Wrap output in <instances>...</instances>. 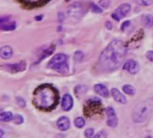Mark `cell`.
Segmentation results:
<instances>
[{"instance_id": "cell-1", "label": "cell", "mask_w": 153, "mask_h": 138, "mask_svg": "<svg viewBox=\"0 0 153 138\" xmlns=\"http://www.w3.org/2000/svg\"><path fill=\"white\" fill-rule=\"evenodd\" d=\"M126 52L127 48L124 42L114 40L100 54L99 59L100 67L105 72L117 69L124 62Z\"/></svg>"}, {"instance_id": "cell-2", "label": "cell", "mask_w": 153, "mask_h": 138, "mask_svg": "<svg viewBox=\"0 0 153 138\" xmlns=\"http://www.w3.org/2000/svg\"><path fill=\"white\" fill-rule=\"evenodd\" d=\"M59 101L58 92L50 84L39 85L33 93V104L42 110H51L55 109Z\"/></svg>"}, {"instance_id": "cell-3", "label": "cell", "mask_w": 153, "mask_h": 138, "mask_svg": "<svg viewBox=\"0 0 153 138\" xmlns=\"http://www.w3.org/2000/svg\"><path fill=\"white\" fill-rule=\"evenodd\" d=\"M153 112V99H148L138 103L132 114L133 120L135 123L144 122Z\"/></svg>"}, {"instance_id": "cell-4", "label": "cell", "mask_w": 153, "mask_h": 138, "mask_svg": "<svg viewBox=\"0 0 153 138\" xmlns=\"http://www.w3.org/2000/svg\"><path fill=\"white\" fill-rule=\"evenodd\" d=\"M101 111H102L101 101L98 98L90 99L84 106V115L88 118L100 114L101 113Z\"/></svg>"}, {"instance_id": "cell-5", "label": "cell", "mask_w": 153, "mask_h": 138, "mask_svg": "<svg viewBox=\"0 0 153 138\" xmlns=\"http://www.w3.org/2000/svg\"><path fill=\"white\" fill-rule=\"evenodd\" d=\"M84 13H85V9L83 4L79 2H75L72 4L67 8V15L72 18L80 19L83 16Z\"/></svg>"}, {"instance_id": "cell-6", "label": "cell", "mask_w": 153, "mask_h": 138, "mask_svg": "<svg viewBox=\"0 0 153 138\" xmlns=\"http://www.w3.org/2000/svg\"><path fill=\"white\" fill-rule=\"evenodd\" d=\"M131 11V5L129 4H122L119 5L116 11L112 13V18H114L116 21H120V19L126 17Z\"/></svg>"}, {"instance_id": "cell-7", "label": "cell", "mask_w": 153, "mask_h": 138, "mask_svg": "<svg viewBox=\"0 0 153 138\" xmlns=\"http://www.w3.org/2000/svg\"><path fill=\"white\" fill-rule=\"evenodd\" d=\"M107 115H108V119H107L108 126L110 128H116L117 126L118 120H117V113L112 107H108L107 109Z\"/></svg>"}, {"instance_id": "cell-8", "label": "cell", "mask_w": 153, "mask_h": 138, "mask_svg": "<svg viewBox=\"0 0 153 138\" xmlns=\"http://www.w3.org/2000/svg\"><path fill=\"white\" fill-rule=\"evenodd\" d=\"M3 67L5 68L6 71H9L11 73H17V72L25 70L26 63L24 61H22V62H19L17 64H8V65H4Z\"/></svg>"}, {"instance_id": "cell-9", "label": "cell", "mask_w": 153, "mask_h": 138, "mask_svg": "<svg viewBox=\"0 0 153 138\" xmlns=\"http://www.w3.org/2000/svg\"><path fill=\"white\" fill-rule=\"evenodd\" d=\"M123 69L129 72L132 75H134L139 71V65L136 61H134L133 59H129L124 64Z\"/></svg>"}, {"instance_id": "cell-10", "label": "cell", "mask_w": 153, "mask_h": 138, "mask_svg": "<svg viewBox=\"0 0 153 138\" xmlns=\"http://www.w3.org/2000/svg\"><path fill=\"white\" fill-rule=\"evenodd\" d=\"M0 22H1V29H2V31H13L16 27L15 22L11 21L9 16L3 17L1 19Z\"/></svg>"}, {"instance_id": "cell-11", "label": "cell", "mask_w": 153, "mask_h": 138, "mask_svg": "<svg viewBox=\"0 0 153 138\" xmlns=\"http://www.w3.org/2000/svg\"><path fill=\"white\" fill-rule=\"evenodd\" d=\"M61 106L63 110L65 111H69L72 110L73 106H74V99L70 94H65L63 96L62 101H61Z\"/></svg>"}, {"instance_id": "cell-12", "label": "cell", "mask_w": 153, "mask_h": 138, "mask_svg": "<svg viewBox=\"0 0 153 138\" xmlns=\"http://www.w3.org/2000/svg\"><path fill=\"white\" fill-rule=\"evenodd\" d=\"M67 59H68V57L65 54H62V53H59V54H56L49 61V63L48 64V66L52 68L56 64H59V63H62V62H67Z\"/></svg>"}, {"instance_id": "cell-13", "label": "cell", "mask_w": 153, "mask_h": 138, "mask_svg": "<svg viewBox=\"0 0 153 138\" xmlns=\"http://www.w3.org/2000/svg\"><path fill=\"white\" fill-rule=\"evenodd\" d=\"M111 95L117 102H119L121 104H126L127 101L126 96L122 94V92H120V91L117 88H113L111 90Z\"/></svg>"}, {"instance_id": "cell-14", "label": "cell", "mask_w": 153, "mask_h": 138, "mask_svg": "<svg viewBox=\"0 0 153 138\" xmlns=\"http://www.w3.org/2000/svg\"><path fill=\"white\" fill-rule=\"evenodd\" d=\"M56 126L60 131H66L70 128V120L67 117H60L56 122Z\"/></svg>"}, {"instance_id": "cell-15", "label": "cell", "mask_w": 153, "mask_h": 138, "mask_svg": "<svg viewBox=\"0 0 153 138\" xmlns=\"http://www.w3.org/2000/svg\"><path fill=\"white\" fill-rule=\"evenodd\" d=\"M94 90L95 92L100 95L101 97H104V98H108L109 96V92H108V89L106 85L102 84H98L94 86Z\"/></svg>"}, {"instance_id": "cell-16", "label": "cell", "mask_w": 153, "mask_h": 138, "mask_svg": "<svg viewBox=\"0 0 153 138\" xmlns=\"http://www.w3.org/2000/svg\"><path fill=\"white\" fill-rule=\"evenodd\" d=\"M13 55V48L10 46H4L0 49V56L3 59H8Z\"/></svg>"}, {"instance_id": "cell-17", "label": "cell", "mask_w": 153, "mask_h": 138, "mask_svg": "<svg viewBox=\"0 0 153 138\" xmlns=\"http://www.w3.org/2000/svg\"><path fill=\"white\" fill-rule=\"evenodd\" d=\"M52 69H54L55 71H56L58 73H61V74H66V73H68L69 66H68L66 62H62V63L55 65L52 67Z\"/></svg>"}, {"instance_id": "cell-18", "label": "cell", "mask_w": 153, "mask_h": 138, "mask_svg": "<svg viewBox=\"0 0 153 138\" xmlns=\"http://www.w3.org/2000/svg\"><path fill=\"white\" fill-rule=\"evenodd\" d=\"M13 116L9 111H4V112H1L0 114V119L3 122H10L11 120H13Z\"/></svg>"}, {"instance_id": "cell-19", "label": "cell", "mask_w": 153, "mask_h": 138, "mask_svg": "<svg viewBox=\"0 0 153 138\" xmlns=\"http://www.w3.org/2000/svg\"><path fill=\"white\" fill-rule=\"evenodd\" d=\"M143 23L146 27H152L153 26V16L152 14H144L143 16Z\"/></svg>"}, {"instance_id": "cell-20", "label": "cell", "mask_w": 153, "mask_h": 138, "mask_svg": "<svg viewBox=\"0 0 153 138\" xmlns=\"http://www.w3.org/2000/svg\"><path fill=\"white\" fill-rule=\"evenodd\" d=\"M123 92L128 95H134L136 92V90L134 86H132L130 84H126L123 86Z\"/></svg>"}, {"instance_id": "cell-21", "label": "cell", "mask_w": 153, "mask_h": 138, "mask_svg": "<svg viewBox=\"0 0 153 138\" xmlns=\"http://www.w3.org/2000/svg\"><path fill=\"white\" fill-rule=\"evenodd\" d=\"M85 125V120L82 117H78L74 119V126L78 128H83V126Z\"/></svg>"}, {"instance_id": "cell-22", "label": "cell", "mask_w": 153, "mask_h": 138, "mask_svg": "<svg viewBox=\"0 0 153 138\" xmlns=\"http://www.w3.org/2000/svg\"><path fill=\"white\" fill-rule=\"evenodd\" d=\"M83 57H84V54H83V52L79 50V51H76V52L74 53V61H76V62H81V61L82 60Z\"/></svg>"}, {"instance_id": "cell-23", "label": "cell", "mask_w": 153, "mask_h": 138, "mask_svg": "<svg viewBox=\"0 0 153 138\" xmlns=\"http://www.w3.org/2000/svg\"><path fill=\"white\" fill-rule=\"evenodd\" d=\"M134 2L140 5H144V6H148L153 4V0H134Z\"/></svg>"}, {"instance_id": "cell-24", "label": "cell", "mask_w": 153, "mask_h": 138, "mask_svg": "<svg viewBox=\"0 0 153 138\" xmlns=\"http://www.w3.org/2000/svg\"><path fill=\"white\" fill-rule=\"evenodd\" d=\"M13 120V123L16 125H21L23 123V118L21 115H14Z\"/></svg>"}, {"instance_id": "cell-25", "label": "cell", "mask_w": 153, "mask_h": 138, "mask_svg": "<svg viewBox=\"0 0 153 138\" xmlns=\"http://www.w3.org/2000/svg\"><path fill=\"white\" fill-rule=\"evenodd\" d=\"M91 11H92L93 13H102V9H101L99 5H97V4H91Z\"/></svg>"}, {"instance_id": "cell-26", "label": "cell", "mask_w": 153, "mask_h": 138, "mask_svg": "<svg viewBox=\"0 0 153 138\" xmlns=\"http://www.w3.org/2000/svg\"><path fill=\"white\" fill-rule=\"evenodd\" d=\"M110 0H100L99 1V4L101 7L103 8H108L109 5H110Z\"/></svg>"}, {"instance_id": "cell-27", "label": "cell", "mask_w": 153, "mask_h": 138, "mask_svg": "<svg viewBox=\"0 0 153 138\" xmlns=\"http://www.w3.org/2000/svg\"><path fill=\"white\" fill-rule=\"evenodd\" d=\"M93 135H94V129L92 128H88L84 132V136L86 138H92Z\"/></svg>"}, {"instance_id": "cell-28", "label": "cell", "mask_w": 153, "mask_h": 138, "mask_svg": "<svg viewBox=\"0 0 153 138\" xmlns=\"http://www.w3.org/2000/svg\"><path fill=\"white\" fill-rule=\"evenodd\" d=\"M16 103H17L18 106L21 107V108H24L25 105H26L25 101H24L22 98H21V97H17V98H16Z\"/></svg>"}, {"instance_id": "cell-29", "label": "cell", "mask_w": 153, "mask_h": 138, "mask_svg": "<svg viewBox=\"0 0 153 138\" xmlns=\"http://www.w3.org/2000/svg\"><path fill=\"white\" fill-rule=\"evenodd\" d=\"M94 138H107V133H106L105 130H101V131H100V132H98L96 134Z\"/></svg>"}, {"instance_id": "cell-30", "label": "cell", "mask_w": 153, "mask_h": 138, "mask_svg": "<svg viewBox=\"0 0 153 138\" xmlns=\"http://www.w3.org/2000/svg\"><path fill=\"white\" fill-rule=\"evenodd\" d=\"M129 25H130V21H126V22H124L122 23V25H121V31H125L127 27H129Z\"/></svg>"}, {"instance_id": "cell-31", "label": "cell", "mask_w": 153, "mask_h": 138, "mask_svg": "<svg viewBox=\"0 0 153 138\" xmlns=\"http://www.w3.org/2000/svg\"><path fill=\"white\" fill-rule=\"evenodd\" d=\"M146 57L150 60V61H152L153 62V51H148L147 53H146Z\"/></svg>"}, {"instance_id": "cell-32", "label": "cell", "mask_w": 153, "mask_h": 138, "mask_svg": "<svg viewBox=\"0 0 153 138\" xmlns=\"http://www.w3.org/2000/svg\"><path fill=\"white\" fill-rule=\"evenodd\" d=\"M57 16H58V20H59V22H63V20L65 19V14L63 13H58V14H57Z\"/></svg>"}, {"instance_id": "cell-33", "label": "cell", "mask_w": 153, "mask_h": 138, "mask_svg": "<svg viewBox=\"0 0 153 138\" xmlns=\"http://www.w3.org/2000/svg\"><path fill=\"white\" fill-rule=\"evenodd\" d=\"M105 25H106V28H107V29H108V30H111V29H112V23H111L109 21L106 22Z\"/></svg>"}, {"instance_id": "cell-34", "label": "cell", "mask_w": 153, "mask_h": 138, "mask_svg": "<svg viewBox=\"0 0 153 138\" xmlns=\"http://www.w3.org/2000/svg\"><path fill=\"white\" fill-rule=\"evenodd\" d=\"M42 18H43V15H39V16H36V17H35V19L38 20V21H40Z\"/></svg>"}, {"instance_id": "cell-35", "label": "cell", "mask_w": 153, "mask_h": 138, "mask_svg": "<svg viewBox=\"0 0 153 138\" xmlns=\"http://www.w3.org/2000/svg\"><path fill=\"white\" fill-rule=\"evenodd\" d=\"M66 1H69V0H66Z\"/></svg>"}]
</instances>
